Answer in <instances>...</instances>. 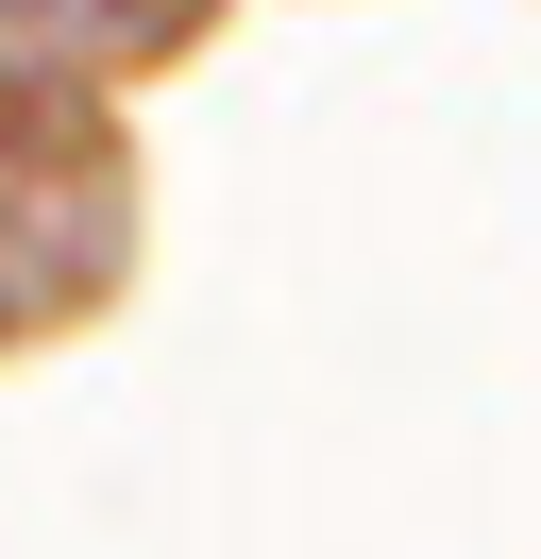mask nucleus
Instances as JSON below:
<instances>
[{"instance_id": "1", "label": "nucleus", "mask_w": 541, "mask_h": 559, "mask_svg": "<svg viewBox=\"0 0 541 559\" xmlns=\"http://www.w3.org/2000/svg\"><path fill=\"white\" fill-rule=\"evenodd\" d=\"M0 17H68V0H0Z\"/></svg>"}]
</instances>
